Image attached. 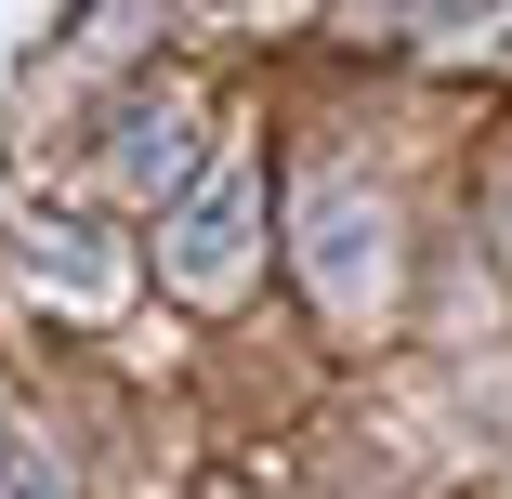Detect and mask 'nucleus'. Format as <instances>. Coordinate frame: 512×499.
Masks as SVG:
<instances>
[{"mask_svg": "<svg viewBox=\"0 0 512 499\" xmlns=\"http://www.w3.org/2000/svg\"><path fill=\"white\" fill-rule=\"evenodd\" d=\"M289 250H302V276H316L329 316H381V197H368L355 171H302Z\"/></svg>", "mask_w": 512, "mask_h": 499, "instance_id": "nucleus-1", "label": "nucleus"}, {"mask_svg": "<svg viewBox=\"0 0 512 499\" xmlns=\"http://www.w3.org/2000/svg\"><path fill=\"white\" fill-rule=\"evenodd\" d=\"M158 276L184 289V303H224V289L250 276V171L211 158L197 184H171V224H158Z\"/></svg>", "mask_w": 512, "mask_h": 499, "instance_id": "nucleus-2", "label": "nucleus"}, {"mask_svg": "<svg viewBox=\"0 0 512 499\" xmlns=\"http://www.w3.org/2000/svg\"><path fill=\"white\" fill-rule=\"evenodd\" d=\"M171 132H184V106H171V92H158V106L119 132V184H158V158H171Z\"/></svg>", "mask_w": 512, "mask_h": 499, "instance_id": "nucleus-3", "label": "nucleus"}]
</instances>
